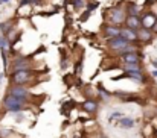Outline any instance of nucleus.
I'll return each instance as SVG.
<instances>
[{"instance_id": "1", "label": "nucleus", "mask_w": 157, "mask_h": 138, "mask_svg": "<svg viewBox=\"0 0 157 138\" xmlns=\"http://www.w3.org/2000/svg\"><path fill=\"white\" fill-rule=\"evenodd\" d=\"M5 106L8 108V111L11 112H18L23 109L25 106V99H20V97H14V96H8L5 99Z\"/></svg>"}, {"instance_id": "2", "label": "nucleus", "mask_w": 157, "mask_h": 138, "mask_svg": "<svg viewBox=\"0 0 157 138\" xmlns=\"http://www.w3.org/2000/svg\"><path fill=\"white\" fill-rule=\"evenodd\" d=\"M29 78H31V71H29V70H17V71H14V74H12V81H14L17 85L25 84L26 81H29Z\"/></svg>"}, {"instance_id": "3", "label": "nucleus", "mask_w": 157, "mask_h": 138, "mask_svg": "<svg viewBox=\"0 0 157 138\" xmlns=\"http://www.w3.org/2000/svg\"><path fill=\"white\" fill-rule=\"evenodd\" d=\"M128 43H130V41H127V40H125V38H122L121 35L108 40V46L111 47L113 50H119V49H122V47L128 46Z\"/></svg>"}, {"instance_id": "4", "label": "nucleus", "mask_w": 157, "mask_h": 138, "mask_svg": "<svg viewBox=\"0 0 157 138\" xmlns=\"http://www.w3.org/2000/svg\"><path fill=\"white\" fill-rule=\"evenodd\" d=\"M116 125H117L119 128H122V129H131V128H134V126H136V122H134L133 118L122 117V118H119V120L116 122Z\"/></svg>"}, {"instance_id": "5", "label": "nucleus", "mask_w": 157, "mask_h": 138, "mask_svg": "<svg viewBox=\"0 0 157 138\" xmlns=\"http://www.w3.org/2000/svg\"><path fill=\"white\" fill-rule=\"evenodd\" d=\"M11 96H14V97H20V99H26L28 97V91H26V88L25 87H14V88H11V91H9Z\"/></svg>"}, {"instance_id": "6", "label": "nucleus", "mask_w": 157, "mask_h": 138, "mask_svg": "<svg viewBox=\"0 0 157 138\" xmlns=\"http://www.w3.org/2000/svg\"><path fill=\"white\" fill-rule=\"evenodd\" d=\"M119 35L122 37V38H125L127 41H133V40H136L137 38V34L134 32V29H122L121 32H119Z\"/></svg>"}, {"instance_id": "7", "label": "nucleus", "mask_w": 157, "mask_h": 138, "mask_svg": "<svg viewBox=\"0 0 157 138\" xmlns=\"http://www.w3.org/2000/svg\"><path fill=\"white\" fill-rule=\"evenodd\" d=\"M127 26H128V29H137L140 26V18L137 15H130L127 18Z\"/></svg>"}, {"instance_id": "8", "label": "nucleus", "mask_w": 157, "mask_h": 138, "mask_svg": "<svg viewBox=\"0 0 157 138\" xmlns=\"http://www.w3.org/2000/svg\"><path fill=\"white\" fill-rule=\"evenodd\" d=\"M122 56H124V61L127 64H139V56L136 55V52H130V53H125Z\"/></svg>"}, {"instance_id": "9", "label": "nucleus", "mask_w": 157, "mask_h": 138, "mask_svg": "<svg viewBox=\"0 0 157 138\" xmlns=\"http://www.w3.org/2000/svg\"><path fill=\"white\" fill-rule=\"evenodd\" d=\"M127 78H131L134 81H139V82H144V74L140 73V70H128L125 73Z\"/></svg>"}, {"instance_id": "10", "label": "nucleus", "mask_w": 157, "mask_h": 138, "mask_svg": "<svg viewBox=\"0 0 157 138\" xmlns=\"http://www.w3.org/2000/svg\"><path fill=\"white\" fill-rule=\"evenodd\" d=\"M119 29L117 27H114V26H107L104 29V34L108 37V38H114V37H119Z\"/></svg>"}, {"instance_id": "11", "label": "nucleus", "mask_w": 157, "mask_h": 138, "mask_svg": "<svg viewBox=\"0 0 157 138\" xmlns=\"http://www.w3.org/2000/svg\"><path fill=\"white\" fill-rule=\"evenodd\" d=\"M137 34V37L140 38V40H144V41H148V40H151V31L148 29V27H142L139 32H136Z\"/></svg>"}, {"instance_id": "12", "label": "nucleus", "mask_w": 157, "mask_h": 138, "mask_svg": "<svg viewBox=\"0 0 157 138\" xmlns=\"http://www.w3.org/2000/svg\"><path fill=\"white\" fill-rule=\"evenodd\" d=\"M82 106H84V109H86L87 112H95V111H96V108H98V105H96V102H95V100H92V99H89V100H86Z\"/></svg>"}, {"instance_id": "13", "label": "nucleus", "mask_w": 157, "mask_h": 138, "mask_svg": "<svg viewBox=\"0 0 157 138\" xmlns=\"http://www.w3.org/2000/svg\"><path fill=\"white\" fill-rule=\"evenodd\" d=\"M28 65H29V62H28L26 59H17L15 64H14V70H15V71H17V70H26Z\"/></svg>"}, {"instance_id": "14", "label": "nucleus", "mask_w": 157, "mask_h": 138, "mask_svg": "<svg viewBox=\"0 0 157 138\" xmlns=\"http://www.w3.org/2000/svg\"><path fill=\"white\" fill-rule=\"evenodd\" d=\"M111 18H113V21H114V23H116V21H117V23H121V21L124 20V14H122V11L114 12V14L111 15Z\"/></svg>"}, {"instance_id": "15", "label": "nucleus", "mask_w": 157, "mask_h": 138, "mask_svg": "<svg viewBox=\"0 0 157 138\" xmlns=\"http://www.w3.org/2000/svg\"><path fill=\"white\" fill-rule=\"evenodd\" d=\"M70 3L73 5V8H75V9H81V8L86 5V2H84V0H72Z\"/></svg>"}, {"instance_id": "16", "label": "nucleus", "mask_w": 157, "mask_h": 138, "mask_svg": "<svg viewBox=\"0 0 157 138\" xmlns=\"http://www.w3.org/2000/svg\"><path fill=\"white\" fill-rule=\"evenodd\" d=\"M41 0H20V6H25V5H40Z\"/></svg>"}, {"instance_id": "17", "label": "nucleus", "mask_w": 157, "mask_h": 138, "mask_svg": "<svg viewBox=\"0 0 157 138\" xmlns=\"http://www.w3.org/2000/svg\"><path fill=\"white\" fill-rule=\"evenodd\" d=\"M128 12H130V15H136L137 14V6L134 3H130L128 5Z\"/></svg>"}, {"instance_id": "18", "label": "nucleus", "mask_w": 157, "mask_h": 138, "mask_svg": "<svg viewBox=\"0 0 157 138\" xmlns=\"http://www.w3.org/2000/svg\"><path fill=\"white\" fill-rule=\"evenodd\" d=\"M99 6V3L98 2H95V3H89V11H92V9H96Z\"/></svg>"}, {"instance_id": "19", "label": "nucleus", "mask_w": 157, "mask_h": 138, "mask_svg": "<svg viewBox=\"0 0 157 138\" xmlns=\"http://www.w3.org/2000/svg\"><path fill=\"white\" fill-rule=\"evenodd\" d=\"M99 91H101V96H102L104 99H108V97H110V94H108L107 91H104V90H102V87H99Z\"/></svg>"}, {"instance_id": "20", "label": "nucleus", "mask_w": 157, "mask_h": 138, "mask_svg": "<svg viewBox=\"0 0 157 138\" xmlns=\"http://www.w3.org/2000/svg\"><path fill=\"white\" fill-rule=\"evenodd\" d=\"M89 15H90V11H86V12H84V15L81 17V21H86V20L89 18Z\"/></svg>"}, {"instance_id": "21", "label": "nucleus", "mask_w": 157, "mask_h": 138, "mask_svg": "<svg viewBox=\"0 0 157 138\" xmlns=\"http://www.w3.org/2000/svg\"><path fill=\"white\" fill-rule=\"evenodd\" d=\"M81 67H82V65H81V61H78V62H76V73H79Z\"/></svg>"}, {"instance_id": "22", "label": "nucleus", "mask_w": 157, "mask_h": 138, "mask_svg": "<svg viewBox=\"0 0 157 138\" xmlns=\"http://www.w3.org/2000/svg\"><path fill=\"white\" fill-rule=\"evenodd\" d=\"M116 117H117V118H121L122 115H121L119 112H113V114H111V118H116Z\"/></svg>"}, {"instance_id": "23", "label": "nucleus", "mask_w": 157, "mask_h": 138, "mask_svg": "<svg viewBox=\"0 0 157 138\" xmlns=\"http://www.w3.org/2000/svg\"><path fill=\"white\" fill-rule=\"evenodd\" d=\"M151 29H153V31H154V32H156V34H157V20H156V21H154V23H153V26H151Z\"/></svg>"}, {"instance_id": "24", "label": "nucleus", "mask_w": 157, "mask_h": 138, "mask_svg": "<svg viewBox=\"0 0 157 138\" xmlns=\"http://www.w3.org/2000/svg\"><path fill=\"white\" fill-rule=\"evenodd\" d=\"M153 65H154V67L157 68V61H153Z\"/></svg>"}, {"instance_id": "25", "label": "nucleus", "mask_w": 157, "mask_h": 138, "mask_svg": "<svg viewBox=\"0 0 157 138\" xmlns=\"http://www.w3.org/2000/svg\"><path fill=\"white\" fill-rule=\"evenodd\" d=\"M153 76H154V78H157V70H156V71H153Z\"/></svg>"}, {"instance_id": "26", "label": "nucleus", "mask_w": 157, "mask_h": 138, "mask_svg": "<svg viewBox=\"0 0 157 138\" xmlns=\"http://www.w3.org/2000/svg\"><path fill=\"white\" fill-rule=\"evenodd\" d=\"M9 0H0V3H8Z\"/></svg>"}]
</instances>
